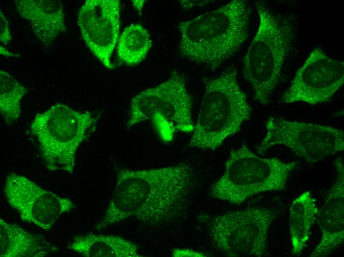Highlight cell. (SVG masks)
<instances>
[{"mask_svg": "<svg viewBox=\"0 0 344 257\" xmlns=\"http://www.w3.org/2000/svg\"><path fill=\"white\" fill-rule=\"evenodd\" d=\"M258 23L244 56L243 75L251 85L254 99L269 103L290 54L297 29V17L272 11L263 1H256Z\"/></svg>", "mask_w": 344, "mask_h": 257, "instance_id": "cell-3", "label": "cell"}, {"mask_svg": "<svg viewBox=\"0 0 344 257\" xmlns=\"http://www.w3.org/2000/svg\"><path fill=\"white\" fill-rule=\"evenodd\" d=\"M67 249L86 257H142L138 247L118 236L87 234L74 236Z\"/></svg>", "mask_w": 344, "mask_h": 257, "instance_id": "cell-16", "label": "cell"}, {"mask_svg": "<svg viewBox=\"0 0 344 257\" xmlns=\"http://www.w3.org/2000/svg\"><path fill=\"white\" fill-rule=\"evenodd\" d=\"M17 11L27 20L39 41L47 46L67 32L63 4L59 0H15Z\"/></svg>", "mask_w": 344, "mask_h": 257, "instance_id": "cell-14", "label": "cell"}, {"mask_svg": "<svg viewBox=\"0 0 344 257\" xmlns=\"http://www.w3.org/2000/svg\"><path fill=\"white\" fill-rule=\"evenodd\" d=\"M211 1L210 0H181L179 3L181 7L188 10L196 7L204 6Z\"/></svg>", "mask_w": 344, "mask_h": 257, "instance_id": "cell-22", "label": "cell"}, {"mask_svg": "<svg viewBox=\"0 0 344 257\" xmlns=\"http://www.w3.org/2000/svg\"><path fill=\"white\" fill-rule=\"evenodd\" d=\"M318 212L316 200L309 191L303 192L293 202L289 214L293 255L302 254Z\"/></svg>", "mask_w": 344, "mask_h": 257, "instance_id": "cell-17", "label": "cell"}, {"mask_svg": "<svg viewBox=\"0 0 344 257\" xmlns=\"http://www.w3.org/2000/svg\"><path fill=\"white\" fill-rule=\"evenodd\" d=\"M131 1L133 7L138 11H141L145 3L144 0H132Z\"/></svg>", "mask_w": 344, "mask_h": 257, "instance_id": "cell-23", "label": "cell"}, {"mask_svg": "<svg viewBox=\"0 0 344 257\" xmlns=\"http://www.w3.org/2000/svg\"><path fill=\"white\" fill-rule=\"evenodd\" d=\"M53 248L40 236L0 219L1 257H43Z\"/></svg>", "mask_w": 344, "mask_h": 257, "instance_id": "cell-15", "label": "cell"}, {"mask_svg": "<svg viewBox=\"0 0 344 257\" xmlns=\"http://www.w3.org/2000/svg\"><path fill=\"white\" fill-rule=\"evenodd\" d=\"M204 96L189 141L190 147L215 150L238 132L252 109L235 69L228 68L206 80Z\"/></svg>", "mask_w": 344, "mask_h": 257, "instance_id": "cell-4", "label": "cell"}, {"mask_svg": "<svg viewBox=\"0 0 344 257\" xmlns=\"http://www.w3.org/2000/svg\"><path fill=\"white\" fill-rule=\"evenodd\" d=\"M28 89L8 73L0 71V111L5 123L11 125L19 119L21 102Z\"/></svg>", "mask_w": 344, "mask_h": 257, "instance_id": "cell-19", "label": "cell"}, {"mask_svg": "<svg viewBox=\"0 0 344 257\" xmlns=\"http://www.w3.org/2000/svg\"><path fill=\"white\" fill-rule=\"evenodd\" d=\"M344 83V61L334 59L321 48L315 47L296 72L281 102L324 103L331 99Z\"/></svg>", "mask_w": 344, "mask_h": 257, "instance_id": "cell-10", "label": "cell"}, {"mask_svg": "<svg viewBox=\"0 0 344 257\" xmlns=\"http://www.w3.org/2000/svg\"><path fill=\"white\" fill-rule=\"evenodd\" d=\"M251 8L233 0L194 19L180 23L181 55L215 71L237 52L249 37Z\"/></svg>", "mask_w": 344, "mask_h": 257, "instance_id": "cell-2", "label": "cell"}, {"mask_svg": "<svg viewBox=\"0 0 344 257\" xmlns=\"http://www.w3.org/2000/svg\"><path fill=\"white\" fill-rule=\"evenodd\" d=\"M12 39L9 24L1 10L0 11V41L4 44H7Z\"/></svg>", "mask_w": 344, "mask_h": 257, "instance_id": "cell-20", "label": "cell"}, {"mask_svg": "<svg viewBox=\"0 0 344 257\" xmlns=\"http://www.w3.org/2000/svg\"><path fill=\"white\" fill-rule=\"evenodd\" d=\"M196 183L186 163L146 170L120 169L114 190L97 230L133 219L149 227L165 226L187 213Z\"/></svg>", "mask_w": 344, "mask_h": 257, "instance_id": "cell-1", "label": "cell"}, {"mask_svg": "<svg viewBox=\"0 0 344 257\" xmlns=\"http://www.w3.org/2000/svg\"><path fill=\"white\" fill-rule=\"evenodd\" d=\"M121 4L119 0H87L78 14L82 37L91 52L108 69L119 38Z\"/></svg>", "mask_w": 344, "mask_h": 257, "instance_id": "cell-12", "label": "cell"}, {"mask_svg": "<svg viewBox=\"0 0 344 257\" xmlns=\"http://www.w3.org/2000/svg\"><path fill=\"white\" fill-rule=\"evenodd\" d=\"M0 53L2 55H5V56H16L15 54H13L12 53L9 52L6 49H5L2 46H0Z\"/></svg>", "mask_w": 344, "mask_h": 257, "instance_id": "cell-24", "label": "cell"}, {"mask_svg": "<svg viewBox=\"0 0 344 257\" xmlns=\"http://www.w3.org/2000/svg\"><path fill=\"white\" fill-rule=\"evenodd\" d=\"M296 166L295 162L262 158L243 144L230 152L224 172L211 186L210 195L239 205L257 194L282 191Z\"/></svg>", "mask_w": 344, "mask_h": 257, "instance_id": "cell-5", "label": "cell"}, {"mask_svg": "<svg viewBox=\"0 0 344 257\" xmlns=\"http://www.w3.org/2000/svg\"><path fill=\"white\" fill-rule=\"evenodd\" d=\"M97 122L91 112L76 111L58 102L37 114L30 130L37 138L48 170L73 173L77 149Z\"/></svg>", "mask_w": 344, "mask_h": 257, "instance_id": "cell-6", "label": "cell"}, {"mask_svg": "<svg viewBox=\"0 0 344 257\" xmlns=\"http://www.w3.org/2000/svg\"><path fill=\"white\" fill-rule=\"evenodd\" d=\"M151 45L147 30L141 25L132 24L127 26L119 37L118 56L127 65H136L145 58Z\"/></svg>", "mask_w": 344, "mask_h": 257, "instance_id": "cell-18", "label": "cell"}, {"mask_svg": "<svg viewBox=\"0 0 344 257\" xmlns=\"http://www.w3.org/2000/svg\"><path fill=\"white\" fill-rule=\"evenodd\" d=\"M172 256L178 257H206L205 254L188 249H177L172 252Z\"/></svg>", "mask_w": 344, "mask_h": 257, "instance_id": "cell-21", "label": "cell"}, {"mask_svg": "<svg viewBox=\"0 0 344 257\" xmlns=\"http://www.w3.org/2000/svg\"><path fill=\"white\" fill-rule=\"evenodd\" d=\"M335 181L318 212L321 237L310 257L328 256L344 242V169L341 158L335 162Z\"/></svg>", "mask_w": 344, "mask_h": 257, "instance_id": "cell-13", "label": "cell"}, {"mask_svg": "<svg viewBox=\"0 0 344 257\" xmlns=\"http://www.w3.org/2000/svg\"><path fill=\"white\" fill-rule=\"evenodd\" d=\"M3 192L8 204L24 222L48 231L59 217L75 207L68 198L45 189L24 175H7Z\"/></svg>", "mask_w": 344, "mask_h": 257, "instance_id": "cell-11", "label": "cell"}, {"mask_svg": "<svg viewBox=\"0 0 344 257\" xmlns=\"http://www.w3.org/2000/svg\"><path fill=\"white\" fill-rule=\"evenodd\" d=\"M192 101L184 77L173 71L165 82L143 90L132 99L126 127H132L149 120L166 127L172 137L174 132H192Z\"/></svg>", "mask_w": 344, "mask_h": 257, "instance_id": "cell-7", "label": "cell"}, {"mask_svg": "<svg viewBox=\"0 0 344 257\" xmlns=\"http://www.w3.org/2000/svg\"><path fill=\"white\" fill-rule=\"evenodd\" d=\"M275 212L263 207H248L213 217L209 227L214 247L231 257H262L268 248V233Z\"/></svg>", "mask_w": 344, "mask_h": 257, "instance_id": "cell-8", "label": "cell"}, {"mask_svg": "<svg viewBox=\"0 0 344 257\" xmlns=\"http://www.w3.org/2000/svg\"><path fill=\"white\" fill-rule=\"evenodd\" d=\"M265 128L264 137L257 148L260 155L282 145L312 165L344 149V131L330 126L270 117Z\"/></svg>", "mask_w": 344, "mask_h": 257, "instance_id": "cell-9", "label": "cell"}]
</instances>
